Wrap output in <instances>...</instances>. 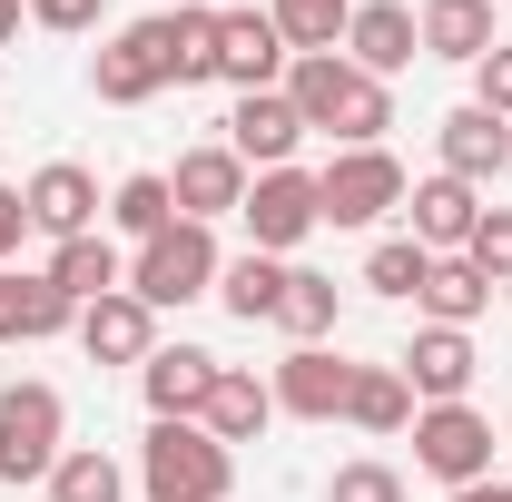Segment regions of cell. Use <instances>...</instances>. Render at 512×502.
<instances>
[{"instance_id": "15", "label": "cell", "mask_w": 512, "mask_h": 502, "mask_svg": "<svg viewBox=\"0 0 512 502\" xmlns=\"http://www.w3.org/2000/svg\"><path fill=\"white\" fill-rule=\"evenodd\" d=\"M20 207H30V227H40L50 247H69V237H89V227H99V207H109V197H99V178H89L79 158H50V168L20 188Z\"/></svg>"}, {"instance_id": "27", "label": "cell", "mask_w": 512, "mask_h": 502, "mask_svg": "<svg viewBox=\"0 0 512 502\" xmlns=\"http://www.w3.org/2000/svg\"><path fill=\"white\" fill-rule=\"evenodd\" d=\"M109 227H119V237H138V247H148V237H168V227H178L168 168H128L119 188H109Z\"/></svg>"}, {"instance_id": "2", "label": "cell", "mask_w": 512, "mask_h": 502, "mask_svg": "<svg viewBox=\"0 0 512 502\" xmlns=\"http://www.w3.org/2000/svg\"><path fill=\"white\" fill-rule=\"evenodd\" d=\"M138 493L148 502H227L237 493V453L207 424H148L138 443Z\"/></svg>"}, {"instance_id": "24", "label": "cell", "mask_w": 512, "mask_h": 502, "mask_svg": "<svg viewBox=\"0 0 512 502\" xmlns=\"http://www.w3.org/2000/svg\"><path fill=\"white\" fill-rule=\"evenodd\" d=\"M158 40H168V89H207L217 79V10L207 0L158 10Z\"/></svg>"}, {"instance_id": "17", "label": "cell", "mask_w": 512, "mask_h": 502, "mask_svg": "<svg viewBox=\"0 0 512 502\" xmlns=\"http://www.w3.org/2000/svg\"><path fill=\"white\" fill-rule=\"evenodd\" d=\"M345 60L365 69V79L414 69V60H424V30H414V10H404V0H355V20H345Z\"/></svg>"}, {"instance_id": "28", "label": "cell", "mask_w": 512, "mask_h": 502, "mask_svg": "<svg viewBox=\"0 0 512 502\" xmlns=\"http://www.w3.org/2000/svg\"><path fill=\"white\" fill-rule=\"evenodd\" d=\"M414 306H424V325H463V335H473V315L493 306V286H483V266H473V256H434V276H424V296H414Z\"/></svg>"}, {"instance_id": "1", "label": "cell", "mask_w": 512, "mask_h": 502, "mask_svg": "<svg viewBox=\"0 0 512 502\" xmlns=\"http://www.w3.org/2000/svg\"><path fill=\"white\" fill-rule=\"evenodd\" d=\"M286 99H296V119L325 128L335 148H384V128H394V89H384V79H365L345 50L286 60Z\"/></svg>"}, {"instance_id": "30", "label": "cell", "mask_w": 512, "mask_h": 502, "mask_svg": "<svg viewBox=\"0 0 512 502\" xmlns=\"http://www.w3.org/2000/svg\"><path fill=\"white\" fill-rule=\"evenodd\" d=\"M266 20L286 30V50H296V60H316V50H345L355 0H266Z\"/></svg>"}, {"instance_id": "37", "label": "cell", "mask_w": 512, "mask_h": 502, "mask_svg": "<svg viewBox=\"0 0 512 502\" xmlns=\"http://www.w3.org/2000/svg\"><path fill=\"white\" fill-rule=\"evenodd\" d=\"M20 237H30V207H20V188H0V266L20 256Z\"/></svg>"}, {"instance_id": "16", "label": "cell", "mask_w": 512, "mask_h": 502, "mask_svg": "<svg viewBox=\"0 0 512 502\" xmlns=\"http://www.w3.org/2000/svg\"><path fill=\"white\" fill-rule=\"evenodd\" d=\"M266 384H276V414H296V424H335V414H345L355 365H345L335 345H296V355H286Z\"/></svg>"}, {"instance_id": "31", "label": "cell", "mask_w": 512, "mask_h": 502, "mask_svg": "<svg viewBox=\"0 0 512 502\" xmlns=\"http://www.w3.org/2000/svg\"><path fill=\"white\" fill-rule=\"evenodd\" d=\"M335 315H345V296H335V276H316V266H296V276H286V306H276V325H286L296 345H325V335H335Z\"/></svg>"}, {"instance_id": "7", "label": "cell", "mask_w": 512, "mask_h": 502, "mask_svg": "<svg viewBox=\"0 0 512 502\" xmlns=\"http://www.w3.org/2000/svg\"><path fill=\"white\" fill-rule=\"evenodd\" d=\"M247 247L256 256H296L306 237L325 227V207H316V178L306 168H266V178H247Z\"/></svg>"}, {"instance_id": "21", "label": "cell", "mask_w": 512, "mask_h": 502, "mask_svg": "<svg viewBox=\"0 0 512 502\" xmlns=\"http://www.w3.org/2000/svg\"><path fill=\"white\" fill-rule=\"evenodd\" d=\"M40 276L60 286L69 306H99V296H119V286H128V256L109 247L99 227H89V237H69V247H50V266H40Z\"/></svg>"}, {"instance_id": "18", "label": "cell", "mask_w": 512, "mask_h": 502, "mask_svg": "<svg viewBox=\"0 0 512 502\" xmlns=\"http://www.w3.org/2000/svg\"><path fill=\"white\" fill-rule=\"evenodd\" d=\"M404 207H414V247H424V256H463L473 227H483V188H463V178H444V168L414 178Z\"/></svg>"}, {"instance_id": "6", "label": "cell", "mask_w": 512, "mask_h": 502, "mask_svg": "<svg viewBox=\"0 0 512 502\" xmlns=\"http://www.w3.org/2000/svg\"><path fill=\"white\" fill-rule=\"evenodd\" d=\"M414 473H434L444 493L493 483V424L473 404H414Z\"/></svg>"}, {"instance_id": "40", "label": "cell", "mask_w": 512, "mask_h": 502, "mask_svg": "<svg viewBox=\"0 0 512 502\" xmlns=\"http://www.w3.org/2000/svg\"><path fill=\"white\" fill-rule=\"evenodd\" d=\"M0 315H10V266H0Z\"/></svg>"}, {"instance_id": "20", "label": "cell", "mask_w": 512, "mask_h": 502, "mask_svg": "<svg viewBox=\"0 0 512 502\" xmlns=\"http://www.w3.org/2000/svg\"><path fill=\"white\" fill-rule=\"evenodd\" d=\"M197 424L237 453V443H256L266 424H276V384L247 375V365H217V394H207V414H197Z\"/></svg>"}, {"instance_id": "41", "label": "cell", "mask_w": 512, "mask_h": 502, "mask_svg": "<svg viewBox=\"0 0 512 502\" xmlns=\"http://www.w3.org/2000/svg\"><path fill=\"white\" fill-rule=\"evenodd\" d=\"M207 10H217V0H207Z\"/></svg>"}, {"instance_id": "36", "label": "cell", "mask_w": 512, "mask_h": 502, "mask_svg": "<svg viewBox=\"0 0 512 502\" xmlns=\"http://www.w3.org/2000/svg\"><path fill=\"white\" fill-rule=\"evenodd\" d=\"M30 20L60 30V40H79V30H99V0H30Z\"/></svg>"}, {"instance_id": "12", "label": "cell", "mask_w": 512, "mask_h": 502, "mask_svg": "<svg viewBox=\"0 0 512 502\" xmlns=\"http://www.w3.org/2000/svg\"><path fill=\"white\" fill-rule=\"evenodd\" d=\"M434 148H444V178L493 188V178L512 168V119H493L483 99H463V109H444V119H434Z\"/></svg>"}, {"instance_id": "8", "label": "cell", "mask_w": 512, "mask_h": 502, "mask_svg": "<svg viewBox=\"0 0 512 502\" xmlns=\"http://www.w3.org/2000/svg\"><path fill=\"white\" fill-rule=\"evenodd\" d=\"M286 30L266 20V10H217V79L247 99V89H286Z\"/></svg>"}, {"instance_id": "11", "label": "cell", "mask_w": 512, "mask_h": 502, "mask_svg": "<svg viewBox=\"0 0 512 502\" xmlns=\"http://www.w3.org/2000/svg\"><path fill=\"white\" fill-rule=\"evenodd\" d=\"M227 148L247 158V178H266V168H296V148H306L296 99H286V89H247V99L227 109Z\"/></svg>"}, {"instance_id": "4", "label": "cell", "mask_w": 512, "mask_h": 502, "mask_svg": "<svg viewBox=\"0 0 512 502\" xmlns=\"http://www.w3.org/2000/svg\"><path fill=\"white\" fill-rule=\"evenodd\" d=\"M69 453V404L60 384L20 375L0 384V483H50V463Z\"/></svg>"}, {"instance_id": "14", "label": "cell", "mask_w": 512, "mask_h": 502, "mask_svg": "<svg viewBox=\"0 0 512 502\" xmlns=\"http://www.w3.org/2000/svg\"><path fill=\"white\" fill-rule=\"evenodd\" d=\"M138 394H148V424H197L207 394H217V355L207 345H158L138 365Z\"/></svg>"}, {"instance_id": "35", "label": "cell", "mask_w": 512, "mask_h": 502, "mask_svg": "<svg viewBox=\"0 0 512 502\" xmlns=\"http://www.w3.org/2000/svg\"><path fill=\"white\" fill-rule=\"evenodd\" d=\"M473 99H483L493 119H512V40H493V50L473 60Z\"/></svg>"}, {"instance_id": "25", "label": "cell", "mask_w": 512, "mask_h": 502, "mask_svg": "<svg viewBox=\"0 0 512 502\" xmlns=\"http://www.w3.org/2000/svg\"><path fill=\"white\" fill-rule=\"evenodd\" d=\"M345 424H355V434H414V384L394 375V365H355Z\"/></svg>"}, {"instance_id": "39", "label": "cell", "mask_w": 512, "mask_h": 502, "mask_svg": "<svg viewBox=\"0 0 512 502\" xmlns=\"http://www.w3.org/2000/svg\"><path fill=\"white\" fill-rule=\"evenodd\" d=\"M20 20H30V0H0V50L20 40Z\"/></svg>"}, {"instance_id": "5", "label": "cell", "mask_w": 512, "mask_h": 502, "mask_svg": "<svg viewBox=\"0 0 512 502\" xmlns=\"http://www.w3.org/2000/svg\"><path fill=\"white\" fill-rule=\"evenodd\" d=\"M414 197V178H404V158L394 148H335L316 168V207L325 227H375V217H394Z\"/></svg>"}, {"instance_id": "26", "label": "cell", "mask_w": 512, "mask_h": 502, "mask_svg": "<svg viewBox=\"0 0 512 502\" xmlns=\"http://www.w3.org/2000/svg\"><path fill=\"white\" fill-rule=\"evenodd\" d=\"M79 325V306H69L50 276H10V315H0V345H50V335H69Z\"/></svg>"}, {"instance_id": "38", "label": "cell", "mask_w": 512, "mask_h": 502, "mask_svg": "<svg viewBox=\"0 0 512 502\" xmlns=\"http://www.w3.org/2000/svg\"><path fill=\"white\" fill-rule=\"evenodd\" d=\"M444 502H512V483H463V493H444Z\"/></svg>"}, {"instance_id": "34", "label": "cell", "mask_w": 512, "mask_h": 502, "mask_svg": "<svg viewBox=\"0 0 512 502\" xmlns=\"http://www.w3.org/2000/svg\"><path fill=\"white\" fill-rule=\"evenodd\" d=\"M473 266H483V286H512V207H483V227H473Z\"/></svg>"}, {"instance_id": "19", "label": "cell", "mask_w": 512, "mask_h": 502, "mask_svg": "<svg viewBox=\"0 0 512 502\" xmlns=\"http://www.w3.org/2000/svg\"><path fill=\"white\" fill-rule=\"evenodd\" d=\"M79 355L89 365H148L158 355V315L138 306V296H99V306H79Z\"/></svg>"}, {"instance_id": "10", "label": "cell", "mask_w": 512, "mask_h": 502, "mask_svg": "<svg viewBox=\"0 0 512 502\" xmlns=\"http://www.w3.org/2000/svg\"><path fill=\"white\" fill-rule=\"evenodd\" d=\"M89 89H99L109 109H148V99L168 89V40H158V20H128L119 40L89 60Z\"/></svg>"}, {"instance_id": "22", "label": "cell", "mask_w": 512, "mask_h": 502, "mask_svg": "<svg viewBox=\"0 0 512 502\" xmlns=\"http://www.w3.org/2000/svg\"><path fill=\"white\" fill-rule=\"evenodd\" d=\"M414 30H424V60H463V69L503 40V30H493V0H424Z\"/></svg>"}, {"instance_id": "9", "label": "cell", "mask_w": 512, "mask_h": 502, "mask_svg": "<svg viewBox=\"0 0 512 502\" xmlns=\"http://www.w3.org/2000/svg\"><path fill=\"white\" fill-rule=\"evenodd\" d=\"M394 375L414 384V404H463L473 375H483V355H473L463 325H414V345L394 355Z\"/></svg>"}, {"instance_id": "3", "label": "cell", "mask_w": 512, "mask_h": 502, "mask_svg": "<svg viewBox=\"0 0 512 502\" xmlns=\"http://www.w3.org/2000/svg\"><path fill=\"white\" fill-rule=\"evenodd\" d=\"M217 227H197V217H178L168 237H148V247L128 256V296L148 315H168V306H197V296H217Z\"/></svg>"}, {"instance_id": "13", "label": "cell", "mask_w": 512, "mask_h": 502, "mask_svg": "<svg viewBox=\"0 0 512 502\" xmlns=\"http://www.w3.org/2000/svg\"><path fill=\"white\" fill-rule=\"evenodd\" d=\"M168 197H178V217L217 227V217H237V207H247V158H237L227 138H207V148H188V158L168 168Z\"/></svg>"}, {"instance_id": "32", "label": "cell", "mask_w": 512, "mask_h": 502, "mask_svg": "<svg viewBox=\"0 0 512 502\" xmlns=\"http://www.w3.org/2000/svg\"><path fill=\"white\" fill-rule=\"evenodd\" d=\"M424 276H434V256L414 247V237H375V256H365V286H375V296L404 306V296H424Z\"/></svg>"}, {"instance_id": "33", "label": "cell", "mask_w": 512, "mask_h": 502, "mask_svg": "<svg viewBox=\"0 0 512 502\" xmlns=\"http://www.w3.org/2000/svg\"><path fill=\"white\" fill-rule=\"evenodd\" d=\"M325 502H404V473L394 463H335Z\"/></svg>"}, {"instance_id": "29", "label": "cell", "mask_w": 512, "mask_h": 502, "mask_svg": "<svg viewBox=\"0 0 512 502\" xmlns=\"http://www.w3.org/2000/svg\"><path fill=\"white\" fill-rule=\"evenodd\" d=\"M50 502H128V463L99 453V443H69L50 463Z\"/></svg>"}, {"instance_id": "23", "label": "cell", "mask_w": 512, "mask_h": 502, "mask_svg": "<svg viewBox=\"0 0 512 502\" xmlns=\"http://www.w3.org/2000/svg\"><path fill=\"white\" fill-rule=\"evenodd\" d=\"M286 276H296V266H286V256H227V266H217V306L237 315V325H276V306H286Z\"/></svg>"}]
</instances>
